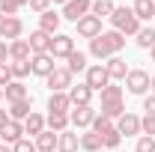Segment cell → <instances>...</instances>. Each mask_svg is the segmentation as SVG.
<instances>
[{
  "label": "cell",
  "instance_id": "e575fe53",
  "mask_svg": "<svg viewBox=\"0 0 155 152\" xmlns=\"http://www.w3.org/2000/svg\"><path fill=\"white\" fill-rule=\"evenodd\" d=\"M119 143H122V134L116 131V125L110 128V131H104V134H101V146H104V149H110V152H114Z\"/></svg>",
  "mask_w": 155,
  "mask_h": 152
},
{
  "label": "cell",
  "instance_id": "9c48e42d",
  "mask_svg": "<svg viewBox=\"0 0 155 152\" xmlns=\"http://www.w3.org/2000/svg\"><path fill=\"white\" fill-rule=\"evenodd\" d=\"M18 140H24V122L9 119L6 125H0V143H9V146H15Z\"/></svg>",
  "mask_w": 155,
  "mask_h": 152
},
{
  "label": "cell",
  "instance_id": "7402d4cb",
  "mask_svg": "<svg viewBox=\"0 0 155 152\" xmlns=\"http://www.w3.org/2000/svg\"><path fill=\"white\" fill-rule=\"evenodd\" d=\"M3 98L12 104V101H21V98H30V93H27V87H24V81H12L6 90H3Z\"/></svg>",
  "mask_w": 155,
  "mask_h": 152
},
{
  "label": "cell",
  "instance_id": "d6986e66",
  "mask_svg": "<svg viewBox=\"0 0 155 152\" xmlns=\"http://www.w3.org/2000/svg\"><path fill=\"white\" fill-rule=\"evenodd\" d=\"M27 42H30V51L33 54H48V48H51V36L45 30H33Z\"/></svg>",
  "mask_w": 155,
  "mask_h": 152
},
{
  "label": "cell",
  "instance_id": "ee69618b",
  "mask_svg": "<svg viewBox=\"0 0 155 152\" xmlns=\"http://www.w3.org/2000/svg\"><path fill=\"white\" fill-rule=\"evenodd\" d=\"M149 93H152V95H155V75H152V78H149Z\"/></svg>",
  "mask_w": 155,
  "mask_h": 152
},
{
  "label": "cell",
  "instance_id": "277c9868",
  "mask_svg": "<svg viewBox=\"0 0 155 152\" xmlns=\"http://www.w3.org/2000/svg\"><path fill=\"white\" fill-rule=\"evenodd\" d=\"M125 90H128L131 95H146L149 93V72L131 69V72L125 75Z\"/></svg>",
  "mask_w": 155,
  "mask_h": 152
},
{
  "label": "cell",
  "instance_id": "d6a6232c",
  "mask_svg": "<svg viewBox=\"0 0 155 152\" xmlns=\"http://www.w3.org/2000/svg\"><path fill=\"white\" fill-rule=\"evenodd\" d=\"M122 114H125V104H122V101H107V104H101V116L110 119V122L119 119Z\"/></svg>",
  "mask_w": 155,
  "mask_h": 152
},
{
  "label": "cell",
  "instance_id": "4fadbf2b",
  "mask_svg": "<svg viewBox=\"0 0 155 152\" xmlns=\"http://www.w3.org/2000/svg\"><path fill=\"white\" fill-rule=\"evenodd\" d=\"M69 98H72V107H84V104H90L93 101V90L87 87V84H72L69 87Z\"/></svg>",
  "mask_w": 155,
  "mask_h": 152
},
{
  "label": "cell",
  "instance_id": "52a82bcc",
  "mask_svg": "<svg viewBox=\"0 0 155 152\" xmlns=\"http://www.w3.org/2000/svg\"><path fill=\"white\" fill-rule=\"evenodd\" d=\"M72 78H75V75H72L69 69H54V72L45 78V81H48V90H51V93H69Z\"/></svg>",
  "mask_w": 155,
  "mask_h": 152
},
{
  "label": "cell",
  "instance_id": "f907efd6",
  "mask_svg": "<svg viewBox=\"0 0 155 152\" xmlns=\"http://www.w3.org/2000/svg\"><path fill=\"white\" fill-rule=\"evenodd\" d=\"M134 3H137V0H134Z\"/></svg>",
  "mask_w": 155,
  "mask_h": 152
},
{
  "label": "cell",
  "instance_id": "7a4b0ae2",
  "mask_svg": "<svg viewBox=\"0 0 155 152\" xmlns=\"http://www.w3.org/2000/svg\"><path fill=\"white\" fill-rule=\"evenodd\" d=\"M93 93H101L107 84H110V75L104 69V63H96V66H87V81H84Z\"/></svg>",
  "mask_w": 155,
  "mask_h": 152
},
{
  "label": "cell",
  "instance_id": "5b68a950",
  "mask_svg": "<svg viewBox=\"0 0 155 152\" xmlns=\"http://www.w3.org/2000/svg\"><path fill=\"white\" fill-rule=\"evenodd\" d=\"M24 33V24L18 15H0V39L3 42H15Z\"/></svg>",
  "mask_w": 155,
  "mask_h": 152
},
{
  "label": "cell",
  "instance_id": "44dd1931",
  "mask_svg": "<svg viewBox=\"0 0 155 152\" xmlns=\"http://www.w3.org/2000/svg\"><path fill=\"white\" fill-rule=\"evenodd\" d=\"M33 51H30V42L27 39H15L9 42V60H30Z\"/></svg>",
  "mask_w": 155,
  "mask_h": 152
},
{
  "label": "cell",
  "instance_id": "836d02e7",
  "mask_svg": "<svg viewBox=\"0 0 155 152\" xmlns=\"http://www.w3.org/2000/svg\"><path fill=\"white\" fill-rule=\"evenodd\" d=\"M107 101H122V87H116L114 81L101 90V104H107Z\"/></svg>",
  "mask_w": 155,
  "mask_h": 152
},
{
  "label": "cell",
  "instance_id": "5bb4252c",
  "mask_svg": "<svg viewBox=\"0 0 155 152\" xmlns=\"http://www.w3.org/2000/svg\"><path fill=\"white\" fill-rule=\"evenodd\" d=\"M33 143H36V152H54L57 143H60V134L51 131V128H45L39 137H33Z\"/></svg>",
  "mask_w": 155,
  "mask_h": 152
},
{
  "label": "cell",
  "instance_id": "bcb514c9",
  "mask_svg": "<svg viewBox=\"0 0 155 152\" xmlns=\"http://www.w3.org/2000/svg\"><path fill=\"white\" fill-rule=\"evenodd\" d=\"M51 3H63V6H66V3H69V0H51Z\"/></svg>",
  "mask_w": 155,
  "mask_h": 152
},
{
  "label": "cell",
  "instance_id": "4dcf8cb0",
  "mask_svg": "<svg viewBox=\"0 0 155 152\" xmlns=\"http://www.w3.org/2000/svg\"><path fill=\"white\" fill-rule=\"evenodd\" d=\"M72 75H78V72H87V54L84 51H72L69 54V66H66Z\"/></svg>",
  "mask_w": 155,
  "mask_h": 152
},
{
  "label": "cell",
  "instance_id": "484cf974",
  "mask_svg": "<svg viewBox=\"0 0 155 152\" xmlns=\"http://www.w3.org/2000/svg\"><path fill=\"white\" fill-rule=\"evenodd\" d=\"M81 149H84V152H101V149H104V146H101V137H98L96 131L87 128V131L81 134Z\"/></svg>",
  "mask_w": 155,
  "mask_h": 152
},
{
  "label": "cell",
  "instance_id": "603a6c76",
  "mask_svg": "<svg viewBox=\"0 0 155 152\" xmlns=\"http://www.w3.org/2000/svg\"><path fill=\"white\" fill-rule=\"evenodd\" d=\"M45 125L51 128V131H57V134H63V131H69V114H48L45 116Z\"/></svg>",
  "mask_w": 155,
  "mask_h": 152
},
{
  "label": "cell",
  "instance_id": "681fc988",
  "mask_svg": "<svg viewBox=\"0 0 155 152\" xmlns=\"http://www.w3.org/2000/svg\"><path fill=\"white\" fill-rule=\"evenodd\" d=\"M101 152H110V149H101Z\"/></svg>",
  "mask_w": 155,
  "mask_h": 152
},
{
  "label": "cell",
  "instance_id": "d590c367",
  "mask_svg": "<svg viewBox=\"0 0 155 152\" xmlns=\"http://www.w3.org/2000/svg\"><path fill=\"white\" fill-rule=\"evenodd\" d=\"M27 3H30V0H0V15H15Z\"/></svg>",
  "mask_w": 155,
  "mask_h": 152
},
{
  "label": "cell",
  "instance_id": "60d3db41",
  "mask_svg": "<svg viewBox=\"0 0 155 152\" xmlns=\"http://www.w3.org/2000/svg\"><path fill=\"white\" fill-rule=\"evenodd\" d=\"M27 6H30L33 12H39V15H42V12H48V9H51V0H30Z\"/></svg>",
  "mask_w": 155,
  "mask_h": 152
},
{
  "label": "cell",
  "instance_id": "ba28073f",
  "mask_svg": "<svg viewBox=\"0 0 155 152\" xmlns=\"http://www.w3.org/2000/svg\"><path fill=\"white\" fill-rule=\"evenodd\" d=\"M93 119H96L93 104H84V107H72V111H69V122H72L75 128H90Z\"/></svg>",
  "mask_w": 155,
  "mask_h": 152
},
{
  "label": "cell",
  "instance_id": "4316f807",
  "mask_svg": "<svg viewBox=\"0 0 155 152\" xmlns=\"http://www.w3.org/2000/svg\"><path fill=\"white\" fill-rule=\"evenodd\" d=\"M131 9H134L137 21H149V18H155V0H137Z\"/></svg>",
  "mask_w": 155,
  "mask_h": 152
},
{
  "label": "cell",
  "instance_id": "f1b7e54d",
  "mask_svg": "<svg viewBox=\"0 0 155 152\" xmlns=\"http://www.w3.org/2000/svg\"><path fill=\"white\" fill-rule=\"evenodd\" d=\"M134 42H137V48H155V27H140L137 30V36H134Z\"/></svg>",
  "mask_w": 155,
  "mask_h": 152
},
{
  "label": "cell",
  "instance_id": "9a60e30c",
  "mask_svg": "<svg viewBox=\"0 0 155 152\" xmlns=\"http://www.w3.org/2000/svg\"><path fill=\"white\" fill-rule=\"evenodd\" d=\"M60 21H63V15H57L54 9H48V12H42V15H39V30H45L48 36H57Z\"/></svg>",
  "mask_w": 155,
  "mask_h": 152
},
{
  "label": "cell",
  "instance_id": "8fae6325",
  "mask_svg": "<svg viewBox=\"0 0 155 152\" xmlns=\"http://www.w3.org/2000/svg\"><path fill=\"white\" fill-rule=\"evenodd\" d=\"M116 131L125 134V137H137V134H140V116L125 111V114L116 119Z\"/></svg>",
  "mask_w": 155,
  "mask_h": 152
},
{
  "label": "cell",
  "instance_id": "ab89813d",
  "mask_svg": "<svg viewBox=\"0 0 155 152\" xmlns=\"http://www.w3.org/2000/svg\"><path fill=\"white\" fill-rule=\"evenodd\" d=\"M12 152H36V143H33V140H27V137H24V140H18V143H15V146H12Z\"/></svg>",
  "mask_w": 155,
  "mask_h": 152
},
{
  "label": "cell",
  "instance_id": "7dc6e473",
  "mask_svg": "<svg viewBox=\"0 0 155 152\" xmlns=\"http://www.w3.org/2000/svg\"><path fill=\"white\" fill-rule=\"evenodd\" d=\"M149 54H152V63H155V48H149Z\"/></svg>",
  "mask_w": 155,
  "mask_h": 152
},
{
  "label": "cell",
  "instance_id": "f35d334b",
  "mask_svg": "<svg viewBox=\"0 0 155 152\" xmlns=\"http://www.w3.org/2000/svg\"><path fill=\"white\" fill-rule=\"evenodd\" d=\"M12 81H15V78H12V72H9V63H6V66H0V90H6Z\"/></svg>",
  "mask_w": 155,
  "mask_h": 152
},
{
  "label": "cell",
  "instance_id": "2e32d148",
  "mask_svg": "<svg viewBox=\"0 0 155 152\" xmlns=\"http://www.w3.org/2000/svg\"><path fill=\"white\" fill-rule=\"evenodd\" d=\"M69 111H72L69 93H51V98H48V114H69Z\"/></svg>",
  "mask_w": 155,
  "mask_h": 152
},
{
  "label": "cell",
  "instance_id": "6da1fadb",
  "mask_svg": "<svg viewBox=\"0 0 155 152\" xmlns=\"http://www.w3.org/2000/svg\"><path fill=\"white\" fill-rule=\"evenodd\" d=\"M110 21H114V30H119L122 36H137V30H140V21H137L134 9H128V6H116Z\"/></svg>",
  "mask_w": 155,
  "mask_h": 152
},
{
  "label": "cell",
  "instance_id": "b9f144b4",
  "mask_svg": "<svg viewBox=\"0 0 155 152\" xmlns=\"http://www.w3.org/2000/svg\"><path fill=\"white\" fill-rule=\"evenodd\" d=\"M143 111H146V116H155V95L152 93L143 98Z\"/></svg>",
  "mask_w": 155,
  "mask_h": 152
},
{
  "label": "cell",
  "instance_id": "8d00e7d4",
  "mask_svg": "<svg viewBox=\"0 0 155 152\" xmlns=\"http://www.w3.org/2000/svg\"><path fill=\"white\" fill-rule=\"evenodd\" d=\"M134 152H155V137H146V134H140V137H137Z\"/></svg>",
  "mask_w": 155,
  "mask_h": 152
},
{
  "label": "cell",
  "instance_id": "7bdbcfd3",
  "mask_svg": "<svg viewBox=\"0 0 155 152\" xmlns=\"http://www.w3.org/2000/svg\"><path fill=\"white\" fill-rule=\"evenodd\" d=\"M9 60V42H0V66H6Z\"/></svg>",
  "mask_w": 155,
  "mask_h": 152
},
{
  "label": "cell",
  "instance_id": "f6af8a7d",
  "mask_svg": "<svg viewBox=\"0 0 155 152\" xmlns=\"http://www.w3.org/2000/svg\"><path fill=\"white\" fill-rule=\"evenodd\" d=\"M0 152H12V146L9 143H0Z\"/></svg>",
  "mask_w": 155,
  "mask_h": 152
},
{
  "label": "cell",
  "instance_id": "1f68e13d",
  "mask_svg": "<svg viewBox=\"0 0 155 152\" xmlns=\"http://www.w3.org/2000/svg\"><path fill=\"white\" fill-rule=\"evenodd\" d=\"M9 72H12L15 81H24L27 75H33V72H30V60H12V63H9Z\"/></svg>",
  "mask_w": 155,
  "mask_h": 152
},
{
  "label": "cell",
  "instance_id": "8992f818",
  "mask_svg": "<svg viewBox=\"0 0 155 152\" xmlns=\"http://www.w3.org/2000/svg\"><path fill=\"white\" fill-rule=\"evenodd\" d=\"M90 9H93V0H69V3L63 6V18L78 24L84 15H90Z\"/></svg>",
  "mask_w": 155,
  "mask_h": 152
},
{
  "label": "cell",
  "instance_id": "cb8c5ba5",
  "mask_svg": "<svg viewBox=\"0 0 155 152\" xmlns=\"http://www.w3.org/2000/svg\"><path fill=\"white\" fill-rule=\"evenodd\" d=\"M101 39H104V45L110 48V54H114V57L125 48V36H122L119 30H107V33H101Z\"/></svg>",
  "mask_w": 155,
  "mask_h": 152
},
{
  "label": "cell",
  "instance_id": "74e56055",
  "mask_svg": "<svg viewBox=\"0 0 155 152\" xmlns=\"http://www.w3.org/2000/svg\"><path fill=\"white\" fill-rule=\"evenodd\" d=\"M140 134L155 137V116H143V119H140Z\"/></svg>",
  "mask_w": 155,
  "mask_h": 152
},
{
  "label": "cell",
  "instance_id": "d4e9b609",
  "mask_svg": "<svg viewBox=\"0 0 155 152\" xmlns=\"http://www.w3.org/2000/svg\"><path fill=\"white\" fill-rule=\"evenodd\" d=\"M81 149V137L75 131H63L60 134V143H57V152H78Z\"/></svg>",
  "mask_w": 155,
  "mask_h": 152
},
{
  "label": "cell",
  "instance_id": "3957f363",
  "mask_svg": "<svg viewBox=\"0 0 155 152\" xmlns=\"http://www.w3.org/2000/svg\"><path fill=\"white\" fill-rule=\"evenodd\" d=\"M75 51V39L69 36V33H57V36H51V48H48V54L54 60H69V54Z\"/></svg>",
  "mask_w": 155,
  "mask_h": 152
},
{
  "label": "cell",
  "instance_id": "ac0fdd59",
  "mask_svg": "<svg viewBox=\"0 0 155 152\" xmlns=\"http://www.w3.org/2000/svg\"><path fill=\"white\" fill-rule=\"evenodd\" d=\"M104 69H107V75H110V81H125V75L131 72V69L125 66V60L119 57V54L107 60V63H104Z\"/></svg>",
  "mask_w": 155,
  "mask_h": 152
},
{
  "label": "cell",
  "instance_id": "ffe728a7",
  "mask_svg": "<svg viewBox=\"0 0 155 152\" xmlns=\"http://www.w3.org/2000/svg\"><path fill=\"white\" fill-rule=\"evenodd\" d=\"M45 128H48V125H45V116L36 114V111H33V114L24 119V134H30V137H39Z\"/></svg>",
  "mask_w": 155,
  "mask_h": 152
},
{
  "label": "cell",
  "instance_id": "83f0119b",
  "mask_svg": "<svg viewBox=\"0 0 155 152\" xmlns=\"http://www.w3.org/2000/svg\"><path fill=\"white\" fill-rule=\"evenodd\" d=\"M90 54H93L96 60H110V57H114V54H110V48L104 45V39H101V36L90 39Z\"/></svg>",
  "mask_w": 155,
  "mask_h": 152
},
{
  "label": "cell",
  "instance_id": "e0dca14e",
  "mask_svg": "<svg viewBox=\"0 0 155 152\" xmlns=\"http://www.w3.org/2000/svg\"><path fill=\"white\" fill-rule=\"evenodd\" d=\"M30 114H33V98H21V101L9 104V119H15V122H24Z\"/></svg>",
  "mask_w": 155,
  "mask_h": 152
},
{
  "label": "cell",
  "instance_id": "f546056e",
  "mask_svg": "<svg viewBox=\"0 0 155 152\" xmlns=\"http://www.w3.org/2000/svg\"><path fill=\"white\" fill-rule=\"evenodd\" d=\"M114 3H110V0H93V9H90V15H96L98 21L101 18H110V15H114Z\"/></svg>",
  "mask_w": 155,
  "mask_h": 152
},
{
  "label": "cell",
  "instance_id": "30bf717a",
  "mask_svg": "<svg viewBox=\"0 0 155 152\" xmlns=\"http://www.w3.org/2000/svg\"><path fill=\"white\" fill-rule=\"evenodd\" d=\"M54 69H57V66H54V57H51V54H33V57H30V72H33V75L48 78Z\"/></svg>",
  "mask_w": 155,
  "mask_h": 152
},
{
  "label": "cell",
  "instance_id": "c3c4849f",
  "mask_svg": "<svg viewBox=\"0 0 155 152\" xmlns=\"http://www.w3.org/2000/svg\"><path fill=\"white\" fill-rule=\"evenodd\" d=\"M0 98H3V90H0Z\"/></svg>",
  "mask_w": 155,
  "mask_h": 152
},
{
  "label": "cell",
  "instance_id": "7c38bea8",
  "mask_svg": "<svg viewBox=\"0 0 155 152\" xmlns=\"http://www.w3.org/2000/svg\"><path fill=\"white\" fill-rule=\"evenodd\" d=\"M75 27H78V36H84V39H96V36H101V21H98L96 15H84Z\"/></svg>",
  "mask_w": 155,
  "mask_h": 152
}]
</instances>
